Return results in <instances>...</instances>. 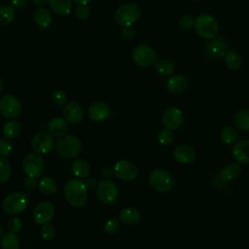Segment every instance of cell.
Returning a JSON list of instances; mask_svg holds the SVG:
<instances>
[{"label":"cell","instance_id":"24","mask_svg":"<svg viewBox=\"0 0 249 249\" xmlns=\"http://www.w3.org/2000/svg\"><path fill=\"white\" fill-rule=\"evenodd\" d=\"M120 220L126 225L137 224L141 218L140 212L134 207H125L120 212Z\"/></svg>","mask_w":249,"mask_h":249},{"label":"cell","instance_id":"41","mask_svg":"<svg viewBox=\"0 0 249 249\" xmlns=\"http://www.w3.org/2000/svg\"><path fill=\"white\" fill-rule=\"evenodd\" d=\"M195 25V19L194 18L189 15V14H186V15H183L180 18H179V26L183 29H189L191 28L192 26Z\"/></svg>","mask_w":249,"mask_h":249},{"label":"cell","instance_id":"13","mask_svg":"<svg viewBox=\"0 0 249 249\" xmlns=\"http://www.w3.org/2000/svg\"><path fill=\"white\" fill-rule=\"evenodd\" d=\"M161 120L166 128L175 130L182 125L184 122V114L177 107H169L163 112Z\"/></svg>","mask_w":249,"mask_h":249},{"label":"cell","instance_id":"39","mask_svg":"<svg viewBox=\"0 0 249 249\" xmlns=\"http://www.w3.org/2000/svg\"><path fill=\"white\" fill-rule=\"evenodd\" d=\"M13 150L12 143L7 138H0V155L3 157H7L11 155Z\"/></svg>","mask_w":249,"mask_h":249},{"label":"cell","instance_id":"47","mask_svg":"<svg viewBox=\"0 0 249 249\" xmlns=\"http://www.w3.org/2000/svg\"><path fill=\"white\" fill-rule=\"evenodd\" d=\"M96 185H97V183H96V180H95L94 178H89V179H88L87 182H86V186H87V188L89 189V190L94 189V188L96 187Z\"/></svg>","mask_w":249,"mask_h":249},{"label":"cell","instance_id":"40","mask_svg":"<svg viewBox=\"0 0 249 249\" xmlns=\"http://www.w3.org/2000/svg\"><path fill=\"white\" fill-rule=\"evenodd\" d=\"M120 229V222L116 219H109L105 225H104V230L107 233L113 234L116 233Z\"/></svg>","mask_w":249,"mask_h":249},{"label":"cell","instance_id":"12","mask_svg":"<svg viewBox=\"0 0 249 249\" xmlns=\"http://www.w3.org/2000/svg\"><path fill=\"white\" fill-rule=\"evenodd\" d=\"M51 135L52 134L47 132H40L36 134L31 141L32 149L37 154H41V155H46L50 153L54 146L53 138Z\"/></svg>","mask_w":249,"mask_h":249},{"label":"cell","instance_id":"52","mask_svg":"<svg viewBox=\"0 0 249 249\" xmlns=\"http://www.w3.org/2000/svg\"><path fill=\"white\" fill-rule=\"evenodd\" d=\"M2 238V229H1V227H0V239Z\"/></svg>","mask_w":249,"mask_h":249},{"label":"cell","instance_id":"35","mask_svg":"<svg viewBox=\"0 0 249 249\" xmlns=\"http://www.w3.org/2000/svg\"><path fill=\"white\" fill-rule=\"evenodd\" d=\"M12 172L10 161L4 158L0 157V183H5L10 179Z\"/></svg>","mask_w":249,"mask_h":249},{"label":"cell","instance_id":"25","mask_svg":"<svg viewBox=\"0 0 249 249\" xmlns=\"http://www.w3.org/2000/svg\"><path fill=\"white\" fill-rule=\"evenodd\" d=\"M49 4L53 12L58 16H66L72 10L71 0H49Z\"/></svg>","mask_w":249,"mask_h":249},{"label":"cell","instance_id":"15","mask_svg":"<svg viewBox=\"0 0 249 249\" xmlns=\"http://www.w3.org/2000/svg\"><path fill=\"white\" fill-rule=\"evenodd\" d=\"M207 53L217 59H221L226 56L229 52V43L224 37H215L210 40L206 47Z\"/></svg>","mask_w":249,"mask_h":249},{"label":"cell","instance_id":"38","mask_svg":"<svg viewBox=\"0 0 249 249\" xmlns=\"http://www.w3.org/2000/svg\"><path fill=\"white\" fill-rule=\"evenodd\" d=\"M52 100L57 105H63L67 101V95L63 90L55 89L52 93Z\"/></svg>","mask_w":249,"mask_h":249},{"label":"cell","instance_id":"32","mask_svg":"<svg viewBox=\"0 0 249 249\" xmlns=\"http://www.w3.org/2000/svg\"><path fill=\"white\" fill-rule=\"evenodd\" d=\"M15 18V10L12 6H0V26L10 24Z\"/></svg>","mask_w":249,"mask_h":249},{"label":"cell","instance_id":"42","mask_svg":"<svg viewBox=\"0 0 249 249\" xmlns=\"http://www.w3.org/2000/svg\"><path fill=\"white\" fill-rule=\"evenodd\" d=\"M21 228H22V223H21V220L19 218H13L9 221L8 229L11 232L18 233V232L20 231Z\"/></svg>","mask_w":249,"mask_h":249},{"label":"cell","instance_id":"22","mask_svg":"<svg viewBox=\"0 0 249 249\" xmlns=\"http://www.w3.org/2000/svg\"><path fill=\"white\" fill-rule=\"evenodd\" d=\"M48 129L53 136L61 137L66 133V131L68 129V125L64 119H62L60 117H55V118L52 119L51 122L49 123Z\"/></svg>","mask_w":249,"mask_h":249},{"label":"cell","instance_id":"46","mask_svg":"<svg viewBox=\"0 0 249 249\" xmlns=\"http://www.w3.org/2000/svg\"><path fill=\"white\" fill-rule=\"evenodd\" d=\"M10 1H11V6L14 9H22L27 3V0H10Z\"/></svg>","mask_w":249,"mask_h":249},{"label":"cell","instance_id":"50","mask_svg":"<svg viewBox=\"0 0 249 249\" xmlns=\"http://www.w3.org/2000/svg\"><path fill=\"white\" fill-rule=\"evenodd\" d=\"M73 1L79 5H87L88 3H89L90 0H73Z\"/></svg>","mask_w":249,"mask_h":249},{"label":"cell","instance_id":"28","mask_svg":"<svg viewBox=\"0 0 249 249\" xmlns=\"http://www.w3.org/2000/svg\"><path fill=\"white\" fill-rule=\"evenodd\" d=\"M19 239L14 232H6L1 238L2 249H19Z\"/></svg>","mask_w":249,"mask_h":249},{"label":"cell","instance_id":"37","mask_svg":"<svg viewBox=\"0 0 249 249\" xmlns=\"http://www.w3.org/2000/svg\"><path fill=\"white\" fill-rule=\"evenodd\" d=\"M41 237L45 240H52L55 236V228L51 224H44L40 230Z\"/></svg>","mask_w":249,"mask_h":249},{"label":"cell","instance_id":"1","mask_svg":"<svg viewBox=\"0 0 249 249\" xmlns=\"http://www.w3.org/2000/svg\"><path fill=\"white\" fill-rule=\"evenodd\" d=\"M63 192L67 201L75 207L83 206L88 197L86 182L79 179H72L68 181L63 188Z\"/></svg>","mask_w":249,"mask_h":249},{"label":"cell","instance_id":"21","mask_svg":"<svg viewBox=\"0 0 249 249\" xmlns=\"http://www.w3.org/2000/svg\"><path fill=\"white\" fill-rule=\"evenodd\" d=\"M33 20L40 28H47L52 23V16L47 8L39 7L33 13Z\"/></svg>","mask_w":249,"mask_h":249},{"label":"cell","instance_id":"2","mask_svg":"<svg viewBox=\"0 0 249 249\" xmlns=\"http://www.w3.org/2000/svg\"><path fill=\"white\" fill-rule=\"evenodd\" d=\"M194 26L196 34L207 40L215 38L219 31V24L216 18L209 14H200L196 18Z\"/></svg>","mask_w":249,"mask_h":249},{"label":"cell","instance_id":"48","mask_svg":"<svg viewBox=\"0 0 249 249\" xmlns=\"http://www.w3.org/2000/svg\"><path fill=\"white\" fill-rule=\"evenodd\" d=\"M114 173V170L111 168V167H105L103 170H102V175L104 177H111Z\"/></svg>","mask_w":249,"mask_h":249},{"label":"cell","instance_id":"6","mask_svg":"<svg viewBox=\"0 0 249 249\" xmlns=\"http://www.w3.org/2000/svg\"><path fill=\"white\" fill-rule=\"evenodd\" d=\"M27 204V195L22 192H15L4 198L2 202V208L8 214H18L26 208Z\"/></svg>","mask_w":249,"mask_h":249},{"label":"cell","instance_id":"20","mask_svg":"<svg viewBox=\"0 0 249 249\" xmlns=\"http://www.w3.org/2000/svg\"><path fill=\"white\" fill-rule=\"evenodd\" d=\"M188 88V81L181 75H175L170 77L166 82V89L173 94H179L185 91Z\"/></svg>","mask_w":249,"mask_h":249},{"label":"cell","instance_id":"45","mask_svg":"<svg viewBox=\"0 0 249 249\" xmlns=\"http://www.w3.org/2000/svg\"><path fill=\"white\" fill-rule=\"evenodd\" d=\"M122 37L124 40H131L134 37V30L128 26V27H124L122 31Z\"/></svg>","mask_w":249,"mask_h":249},{"label":"cell","instance_id":"26","mask_svg":"<svg viewBox=\"0 0 249 249\" xmlns=\"http://www.w3.org/2000/svg\"><path fill=\"white\" fill-rule=\"evenodd\" d=\"M39 191L45 196H52L57 190L56 182L51 177H43L38 184Z\"/></svg>","mask_w":249,"mask_h":249},{"label":"cell","instance_id":"9","mask_svg":"<svg viewBox=\"0 0 249 249\" xmlns=\"http://www.w3.org/2000/svg\"><path fill=\"white\" fill-rule=\"evenodd\" d=\"M21 112L19 100L13 95H3L0 97V113L6 118H17Z\"/></svg>","mask_w":249,"mask_h":249},{"label":"cell","instance_id":"7","mask_svg":"<svg viewBox=\"0 0 249 249\" xmlns=\"http://www.w3.org/2000/svg\"><path fill=\"white\" fill-rule=\"evenodd\" d=\"M133 61L142 67L152 66L157 61V53L149 45H139L132 51Z\"/></svg>","mask_w":249,"mask_h":249},{"label":"cell","instance_id":"43","mask_svg":"<svg viewBox=\"0 0 249 249\" xmlns=\"http://www.w3.org/2000/svg\"><path fill=\"white\" fill-rule=\"evenodd\" d=\"M75 16L79 19H86L89 16V10L87 5H79L75 10Z\"/></svg>","mask_w":249,"mask_h":249},{"label":"cell","instance_id":"33","mask_svg":"<svg viewBox=\"0 0 249 249\" xmlns=\"http://www.w3.org/2000/svg\"><path fill=\"white\" fill-rule=\"evenodd\" d=\"M220 137L225 144H234L238 139V132L233 126H226L222 129Z\"/></svg>","mask_w":249,"mask_h":249},{"label":"cell","instance_id":"30","mask_svg":"<svg viewBox=\"0 0 249 249\" xmlns=\"http://www.w3.org/2000/svg\"><path fill=\"white\" fill-rule=\"evenodd\" d=\"M226 65L231 70H238L242 64L241 55L235 51H229L225 56Z\"/></svg>","mask_w":249,"mask_h":249},{"label":"cell","instance_id":"17","mask_svg":"<svg viewBox=\"0 0 249 249\" xmlns=\"http://www.w3.org/2000/svg\"><path fill=\"white\" fill-rule=\"evenodd\" d=\"M62 114L64 119L70 124H79L83 119V109L77 102H68L64 105Z\"/></svg>","mask_w":249,"mask_h":249},{"label":"cell","instance_id":"27","mask_svg":"<svg viewBox=\"0 0 249 249\" xmlns=\"http://www.w3.org/2000/svg\"><path fill=\"white\" fill-rule=\"evenodd\" d=\"M71 169H72V172L74 173V175H76L79 178H85L89 173V163L85 160H82V159L75 160L72 162Z\"/></svg>","mask_w":249,"mask_h":249},{"label":"cell","instance_id":"51","mask_svg":"<svg viewBox=\"0 0 249 249\" xmlns=\"http://www.w3.org/2000/svg\"><path fill=\"white\" fill-rule=\"evenodd\" d=\"M2 89H3V82H2V80H1V78H0V93H1Z\"/></svg>","mask_w":249,"mask_h":249},{"label":"cell","instance_id":"5","mask_svg":"<svg viewBox=\"0 0 249 249\" xmlns=\"http://www.w3.org/2000/svg\"><path fill=\"white\" fill-rule=\"evenodd\" d=\"M82 148L81 141L74 135H63L56 142V152L61 158H74Z\"/></svg>","mask_w":249,"mask_h":249},{"label":"cell","instance_id":"23","mask_svg":"<svg viewBox=\"0 0 249 249\" xmlns=\"http://www.w3.org/2000/svg\"><path fill=\"white\" fill-rule=\"evenodd\" d=\"M241 174V166L239 163L231 162L225 165L220 171V178L223 181H232L238 178Z\"/></svg>","mask_w":249,"mask_h":249},{"label":"cell","instance_id":"4","mask_svg":"<svg viewBox=\"0 0 249 249\" xmlns=\"http://www.w3.org/2000/svg\"><path fill=\"white\" fill-rule=\"evenodd\" d=\"M149 183L151 187L160 193L168 192L175 184L174 177L167 171L161 168H156L149 175Z\"/></svg>","mask_w":249,"mask_h":249},{"label":"cell","instance_id":"14","mask_svg":"<svg viewBox=\"0 0 249 249\" xmlns=\"http://www.w3.org/2000/svg\"><path fill=\"white\" fill-rule=\"evenodd\" d=\"M54 215V207L49 201L38 203L33 211V219L37 224H48Z\"/></svg>","mask_w":249,"mask_h":249},{"label":"cell","instance_id":"53","mask_svg":"<svg viewBox=\"0 0 249 249\" xmlns=\"http://www.w3.org/2000/svg\"><path fill=\"white\" fill-rule=\"evenodd\" d=\"M193 1H198V0H193Z\"/></svg>","mask_w":249,"mask_h":249},{"label":"cell","instance_id":"49","mask_svg":"<svg viewBox=\"0 0 249 249\" xmlns=\"http://www.w3.org/2000/svg\"><path fill=\"white\" fill-rule=\"evenodd\" d=\"M32 2H33L35 5L41 6V5H44V4H46L47 2H49V0H32Z\"/></svg>","mask_w":249,"mask_h":249},{"label":"cell","instance_id":"31","mask_svg":"<svg viewBox=\"0 0 249 249\" xmlns=\"http://www.w3.org/2000/svg\"><path fill=\"white\" fill-rule=\"evenodd\" d=\"M20 132V124L17 120H12L7 122L3 126V133L4 135L9 138H16Z\"/></svg>","mask_w":249,"mask_h":249},{"label":"cell","instance_id":"44","mask_svg":"<svg viewBox=\"0 0 249 249\" xmlns=\"http://www.w3.org/2000/svg\"><path fill=\"white\" fill-rule=\"evenodd\" d=\"M36 178L34 177H30V176H27V178L25 179L24 181V188L27 190V191H33L36 186H37V182L35 180Z\"/></svg>","mask_w":249,"mask_h":249},{"label":"cell","instance_id":"29","mask_svg":"<svg viewBox=\"0 0 249 249\" xmlns=\"http://www.w3.org/2000/svg\"><path fill=\"white\" fill-rule=\"evenodd\" d=\"M234 124L242 131H249V110L238 111L234 117Z\"/></svg>","mask_w":249,"mask_h":249},{"label":"cell","instance_id":"19","mask_svg":"<svg viewBox=\"0 0 249 249\" xmlns=\"http://www.w3.org/2000/svg\"><path fill=\"white\" fill-rule=\"evenodd\" d=\"M88 114L93 122H102L110 116L111 110L106 103L95 102L89 106Z\"/></svg>","mask_w":249,"mask_h":249},{"label":"cell","instance_id":"10","mask_svg":"<svg viewBox=\"0 0 249 249\" xmlns=\"http://www.w3.org/2000/svg\"><path fill=\"white\" fill-rule=\"evenodd\" d=\"M22 168L27 176L37 178L44 169V161L37 154H28L24 157L22 161Z\"/></svg>","mask_w":249,"mask_h":249},{"label":"cell","instance_id":"8","mask_svg":"<svg viewBox=\"0 0 249 249\" xmlns=\"http://www.w3.org/2000/svg\"><path fill=\"white\" fill-rule=\"evenodd\" d=\"M96 196L102 203L111 204L115 202L118 198V188L110 180H101L97 185Z\"/></svg>","mask_w":249,"mask_h":249},{"label":"cell","instance_id":"11","mask_svg":"<svg viewBox=\"0 0 249 249\" xmlns=\"http://www.w3.org/2000/svg\"><path fill=\"white\" fill-rule=\"evenodd\" d=\"M114 174L117 178L124 181L134 180L138 175V169L136 165L128 160H119L114 165Z\"/></svg>","mask_w":249,"mask_h":249},{"label":"cell","instance_id":"18","mask_svg":"<svg viewBox=\"0 0 249 249\" xmlns=\"http://www.w3.org/2000/svg\"><path fill=\"white\" fill-rule=\"evenodd\" d=\"M231 153L238 163H249V139L236 141L233 144Z\"/></svg>","mask_w":249,"mask_h":249},{"label":"cell","instance_id":"34","mask_svg":"<svg viewBox=\"0 0 249 249\" xmlns=\"http://www.w3.org/2000/svg\"><path fill=\"white\" fill-rule=\"evenodd\" d=\"M155 70L160 75L169 76L174 72V64L167 59H162L156 62Z\"/></svg>","mask_w":249,"mask_h":249},{"label":"cell","instance_id":"36","mask_svg":"<svg viewBox=\"0 0 249 249\" xmlns=\"http://www.w3.org/2000/svg\"><path fill=\"white\" fill-rule=\"evenodd\" d=\"M174 140V133L171 129L169 128H163L161 129L159 134H158V141L160 144L163 146H168L170 145Z\"/></svg>","mask_w":249,"mask_h":249},{"label":"cell","instance_id":"3","mask_svg":"<svg viewBox=\"0 0 249 249\" xmlns=\"http://www.w3.org/2000/svg\"><path fill=\"white\" fill-rule=\"evenodd\" d=\"M140 8L134 3H125L121 5L115 13L117 23L123 27L131 26L140 18Z\"/></svg>","mask_w":249,"mask_h":249},{"label":"cell","instance_id":"16","mask_svg":"<svg viewBox=\"0 0 249 249\" xmlns=\"http://www.w3.org/2000/svg\"><path fill=\"white\" fill-rule=\"evenodd\" d=\"M173 158L179 163L189 164L196 160V152L192 146L188 144H181L174 149Z\"/></svg>","mask_w":249,"mask_h":249}]
</instances>
